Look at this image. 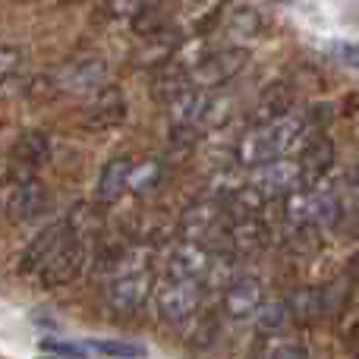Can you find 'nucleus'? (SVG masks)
<instances>
[{
	"label": "nucleus",
	"instance_id": "f257e3e1",
	"mask_svg": "<svg viewBox=\"0 0 359 359\" xmlns=\"http://www.w3.org/2000/svg\"><path fill=\"white\" fill-rule=\"evenodd\" d=\"M82 265H86V246H82V236L76 233L69 221L48 227L22 252V271L35 278L41 287L69 284V280L79 278Z\"/></svg>",
	"mask_w": 359,
	"mask_h": 359
},
{
	"label": "nucleus",
	"instance_id": "f03ea898",
	"mask_svg": "<svg viewBox=\"0 0 359 359\" xmlns=\"http://www.w3.org/2000/svg\"><path fill=\"white\" fill-rule=\"evenodd\" d=\"M198 297H202V278H189V274H164L161 287H158V312L164 322L180 325L196 312Z\"/></svg>",
	"mask_w": 359,
	"mask_h": 359
},
{
	"label": "nucleus",
	"instance_id": "7ed1b4c3",
	"mask_svg": "<svg viewBox=\"0 0 359 359\" xmlns=\"http://www.w3.org/2000/svg\"><path fill=\"white\" fill-rule=\"evenodd\" d=\"M293 133H297V123H293V120H284V117L268 120L259 133L246 136V142H243V149H240V158L246 164L274 161V158H280L287 149H290Z\"/></svg>",
	"mask_w": 359,
	"mask_h": 359
},
{
	"label": "nucleus",
	"instance_id": "20e7f679",
	"mask_svg": "<svg viewBox=\"0 0 359 359\" xmlns=\"http://www.w3.org/2000/svg\"><path fill=\"white\" fill-rule=\"evenodd\" d=\"M4 208L13 221H35L50 208V192L44 183H38L35 174H22L4 192Z\"/></svg>",
	"mask_w": 359,
	"mask_h": 359
},
{
	"label": "nucleus",
	"instance_id": "39448f33",
	"mask_svg": "<svg viewBox=\"0 0 359 359\" xmlns=\"http://www.w3.org/2000/svg\"><path fill=\"white\" fill-rule=\"evenodd\" d=\"M151 290V274L145 265L139 268H123L107 280V303L120 316H133L136 309H142L145 297Z\"/></svg>",
	"mask_w": 359,
	"mask_h": 359
},
{
	"label": "nucleus",
	"instance_id": "423d86ee",
	"mask_svg": "<svg viewBox=\"0 0 359 359\" xmlns=\"http://www.w3.org/2000/svg\"><path fill=\"white\" fill-rule=\"evenodd\" d=\"M107 79V67L101 57H79V60L67 63L57 73V88L73 95H86V92H98Z\"/></svg>",
	"mask_w": 359,
	"mask_h": 359
},
{
	"label": "nucleus",
	"instance_id": "0eeeda50",
	"mask_svg": "<svg viewBox=\"0 0 359 359\" xmlns=\"http://www.w3.org/2000/svg\"><path fill=\"white\" fill-rule=\"evenodd\" d=\"M126 117V98L120 88L114 86H101L98 92H95L92 104L86 107V126L88 130H111V126L123 123Z\"/></svg>",
	"mask_w": 359,
	"mask_h": 359
},
{
	"label": "nucleus",
	"instance_id": "6e6552de",
	"mask_svg": "<svg viewBox=\"0 0 359 359\" xmlns=\"http://www.w3.org/2000/svg\"><path fill=\"white\" fill-rule=\"evenodd\" d=\"M287 217L297 224H331L337 217V202L328 192H299L287 202Z\"/></svg>",
	"mask_w": 359,
	"mask_h": 359
},
{
	"label": "nucleus",
	"instance_id": "1a4fd4ad",
	"mask_svg": "<svg viewBox=\"0 0 359 359\" xmlns=\"http://www.w3.org/2000/svg\"><path fill=\"white\" fill-rule=\"evenodd\" d=\"M240 67H243V54H240V50H224V54L205 57V60L196 67V73H192V82H196L198 88L221 86V82H227Z\"/></svg>",
	"mask_w": 359,
	"mask_h": 359
},
{
	"label": "nucleus",
	"instance_id": "9d476101",
	"mask_svg": "<svg viewBox=\"0 0 359 359\" xmlns=\"http://www.w3.org/2000/svg\"><path fill=\"white\" fill-rule=\"evenodd\" d=\"M224 306L233 318H246L255 316L262 306V287L255 278H240L227 287V297H224Z\"/></svg>",
	"mask_w": 359,
	"mask_h": 359
},
{
	"label": "nucleus",
	"instance_id": "9b49d317",
	"mask_svg": "<svg viewBox=\"0 0 359 359\" xmlns=\"http://www.w3.org/2000/svg\"><path fill=\"white\" fill-rule=\"evenodd\" d=\"M13 158H16V164L25 174H35L38 168H44V164L50 161L48 136H44V133H25V136H19L16 149H13Z\"/></svg>",
	"mask_w": 359,
	"mask_h": 359
},
{
	"label": "nucleus",
	"instance_id": "f8f14e48",
	"mask_svg": "<svg viewBox=\"0 0 359 359\" xmlns=\"http://www.w3.org/2000/svg\"><path fill=\"white\" fill-rule=\"evenodd\" d=\"M259 177H255V186H259L262 192H280V189H297L299 183V168L297 164H287L280 161V158H274V161H265L259 164Z\"/></svg>",
	"mask_w": 359,
	"mask_h": 359
},
{
	"label": "nucleus",
	"instance_id": "ddd939ff",
	"mask_svg": "<svg viewBox=\"0 0 359 359\" xmlns=\"http://www.w3.org/2000/svg\"><path fill=\"white\" fill-rule=\"evenodd\" d=\"M130 170H133V161H126V158H114L111 164H104V170L98 177L101 202H117L123 196V189H130Z\"/></svg>",
	"mask_w": 359,
	"mask_h": 359
},
{
	"label": "nucleus",
	"instance_id": "4468645a",
	"mask_svg": "<svg viewBox=\"0 0 359 359\" xmlns=\"http://www.w3.org/2000/svg\"><path fill=\"white\" fill-rule=\"evenodd\" d=\"M331 161H334V145H331L325 136H316L303 149V155H299V174L318 177V174H325V170H328Z\"/></svg>",
	"mask_w": 359,
	"mask_h": 359
},
{
	"label": "nucleus",
	"instance_id": "2eb2a0df",
	"mask_svg": "<svg viewBox=\"0 0 359 359\" xmlns=\"http://www.w3.org/2000/svg\"><path fill=\"white\" fill-rule=\"evenodd\" d=\"M208 262H205V252L198 246H180L168 262L170 274H189V278H202Z\"/></svg>",
	"mask_w": 359,
	"mask_h": 359
},
{
	"label": "nucleus",
	"instance_id": "dca6fc26",
	"mask_svg": "<svg viewBox=\"0 0 359 359\" xmlns=\"http://www.w3.org/2000/svg\"><path fill=\"white\" fill-rule=\"evenodd\" d=\"M88 350H95V353L101 356H145L149 350L139 347V344H123V341H95Z\"/></svg>",
	"mask_w": 359,
	"mask_h": 359
},
{
	"label": "nucleus",
	"instance_id": "f3484780",
	"mask_svg": "<svg viewBox=\"0 0 359 359\" xmlns=\"http://www.w3.org/2000/svg\"><path fill=\"white\" fill-rule=\"evenodd\" d=\"M19 67H22V50L13 48V44H0V86L6 79H13L19 73Z\"/></svg>",
	"mask_w": 359,
	"mask_h": 359
},
{
	"label": "nucleus",
	"instance_id": "a211bd4d",
	"mask_svg": "<svg viewBox=\"0 0 359 359\" xmlns=\"http://www.w3.org/2000/svg\"><path fill=\"white\" fill-rule=\"evenodd\" d=\"M158 180V164H145V168H133L130 170V189L133 192H145L151 189Z\"/></svg>",
	"mask_w": 359,
	"mask_h": 359
},
{
	"label": "nucleus",
	"instance_id": "6ab92c4d",
	"mask_svg": "<svg viewBox=\"0 0 359 359\" xmlns=\"http://www.w3.org/2000/svg\"><path fill=\"white\" fill-rule=\"evenodd\" d=\"M41 350L44 353H57V356H86L88 347H82V344H69V341H41Z\"/></svg>",
	"mask_w": 359,
	"mask_h": 359
},
{
	"label": "nucleus",
	"instance_id": "aec40b11",
	"mask_svg": "<svg viewBox=\"0 0 359 359\" xmlns=\"http://www.w3.org/2000/svg\"><path fill=\"white\" fill-rule=\"evenodd\" d=\"M334 57L344 63H350V67H359V44H334Z\"/></svg>",
	"mask_w": 359,
	"mask_h": 359
},
{
	"label": "nucleus",
	"instance_id": "412c9836",
	"mask_svg": "<svg viewBox=\"0 0 359 359\" xmlns=\"http://www.w3.org/2000/svg\"><path fill=\"white\" fill-rule=\"evenodd\" d=\"M271 4H287V0H271Z\"/></svg>",
	"mask_w": 359,
	"mask_h": 359
},
{
	"label": "nucleus",
	"instance_id": "4be33fe9",
	"mask_svg": "<svg viewBox=\"0 0 359 359\" xmlns=\"http://www.w3.org/2000/svg\"><path fill=\"white\" fill-rule=\"evenodd\" d=\"M356 180H359V168H356Z\"/></svg>",
	"mask_w": 359,
	"mask_h": 359
}]
</instances>
